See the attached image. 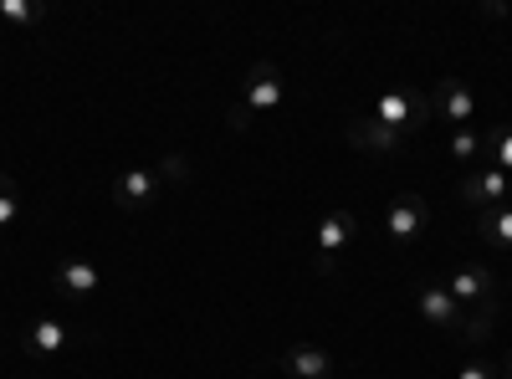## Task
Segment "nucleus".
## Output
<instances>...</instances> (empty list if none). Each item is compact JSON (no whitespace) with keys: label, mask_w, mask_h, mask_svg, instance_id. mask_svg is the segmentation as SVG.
Listing matches in <instances>:
<instances>
[{"label":"nucleus","mask_w":512,"mask_h":379,"mask_svg":"<svg viewBox=\"0 0 512 379\" xmlns=\"http://www.w3.org/2000/svg\"><path fill=\"white\" fill-rule=\"evenodd\" d=\"M451 298L461 303V313L466 308H477V313H487V318H497V303H502V282H497V272L487 267V262H461L456 272H451Z\"/></svg>","instance_id":"nucleus-1"},{"label":"nucleus","mask_w":512,"mask_h":379,"mask_svg":"<svg viewBox=\"0 0 512 379\" xmlns=\"http://www.w3.org/2000/svg\"><path fill=\"white\" fill-rule=\"evenodd\" d=\"M374 118L384 129H395L400 139H410L415 129H425V118H431V98L415 93V88H384L379 103H374Z\"/></svg>","instance_id":"nucleus-2"},{"label":"nucleus","mask_w":512,"mask_h":379,"mask_svg":"<svg viewBox=\"0 0 512 379\" xmlns=\"http://www.w3.org/2000/svg\"><path fill=\"white\" fill-rule=\"evenodd\" d=\"M287 103V82H282V72L272 67V62H256L251 72H246V88H241V113L246 118H262V113H277Z\"/></svg>","instance_id":"nucleus-3"},{"label":"nucleus","mask_w":512,"mask_h":379,"mask_svg":"<svg viewBox=\"0 0 512 379\" xmlns=\"http://www.w3.org/2000/svg\"><path fill=\"white\" fill-rule=\"evenodd\" d=\"M431 118H446V123H456V129H472V118H477V88L472 82H461V77H441L431 93Z\"/></svg>","instance_id":"nucleus-4"},{"label":"nucleus","mask_w":512,"mask_h":379,"mask_svg":"<svg viewBox=\"0 0 512 379\" xmlns=\"http://www.w3.org/2000/svg\"><path fill=\"white\" fill-rule=\"evenodd\" d=\"M425 226H431V200L415 195V190H400V195L390 200V216H384V241L405 246V241H415Z\"/></svg>","instance_id":"nucleus-5"},{"label":"nucleus","mask_w":512,"mask_h":379,"mask_svg":"<svg viewBox=\"0 0 512 379\" xmlns=\"http://www.w3.org/2000/svg\"><path fill=\"white\" fill-rule=\"evenodd\" d=\"M415 308H420V318L431 323V328H441V333H451L456 339V328H461V303L451 298V287L446 282H431V277H420V287H415Z\"/></svg>","instance_id":"nucleus-6"},{"label":"nucleus","mask_w":512,"mask_h":379,"mask_svg":"<svg viewBox=\"0 0 512 379\" xmlns=\"http://www.w3.org/2000/svg\"><path fill=\"white\" fill-rule=\"evenodd\" d=\"M159 195H164V180H159L154 164H134V170H123L113 180V205L118 210H149V205H159Z\"/></svg>","instance_id":"nucleus-7"},{"label":"nucleus","mask_w":512,"mask_h":379,"mask_svg":"<svg viewBox=\"0 0 512 379\" xmlns=\"http://www.w3.org/2000/svg\"><path fill=\"white\" fill-rule=\"evenodd\" d=\"M354 231H359L354 210H323V216H318V231H313L318 272H333V257H344V246L354 241Z\"/></svg>","instance_id":"nucleus-8"},{"label":"nucleus","mask_w":512,"mask_h":379,"mask_svg":"<svg viewBox=\"0 0 512 379\" xmlns=\"http://www.w3.org/2000/svg\"><path fill=\"white\" fill-rule=\"evenodd\" d=\"M456 195H461V205H472L477 216H482V210H492V205L507 200V175H502V170H487V164H477V170H466V175L456 180Z\"/></svg>","instance_id":"nucleus-9"},{"label":"nucleus","mask_w":512,"mask_h":379,"mask_svg":"<svg viewBox=\"0 0 512 379\" xmlns=\"http://www.w3.org/2000/svg\"><path fill=\"white\" fill-rule=\"evenodd\" d=\"M277 364H282L287 379H333L338 374V359L323 344H292V349H282Z\"/></svg>","instance_id":"nucleus-10"},{"label":"nucleus","mask_w":512,"mask_h":379,"mask_svg":"<svg viewBox=\"0 0 512 379\" xmlns=\"http://www.w3.org/2000/svg\"><path fill=\"white\" fill-rule=\"evenodd\" d=\"M344 139H349L354 149H369V154H395V149L405 144L395 129H384L374 113H369V118H349V123H344Z\"/></svg>","instance_id":"nucleus-11"},{"label":"nucleus","mask_w":512,"mask_h":379,"mask_svg":"<svg viewBox=\"0 0 512 379\" xmlns=\"http://www.w3.org/2000/svg\"><path fill=\"white\" fill-rule=\"evenodd\" d=\"M98 267L88 257H62L57 262V287L67 292V298H88V292H98Z\"/></svg>","instance_id":"nucleus-12"},{"label":"nucleus","mask_w":512,"mask_h":379,"mask_svg":"<svg viewBox=\"0 0 512 379\" xmlns=\"http://www.w3.org/2000/svg\"><path fill=\"white\" fill-rule=\"evenodd\" d=\"M482 164H487V170L512 175V129H507V123H497V129L482 134Z\"/></svg>","instance_id":"nucleus-13"},{"label":"nucleus","mask_w":512,"mask_h":379,"mask_svg":"<svg viewBox=\"0 0 512 379\" xmlns=\"http://www.w3.org/2000/svg\"><path fill=\"white\" fill-rule=\"evenodd\" d=\"M477 231H482L487 246L512 251V205H492V210H482V216H477Z\"/></svg>","instance_id":"nucleus-14"},{"label":"nucleus","mask_w":512,"mask_h":379,"mask_svg":"<svg viewBox=\"0 0 512 379\" xmlns=\"http://www.w3.org/2000/svg\"><path fill=\"white\" fill-rule=\"evenodd\" d=\"M26 344H31V354H62V349H67V323L36 318V323L26 328Z\"/></svg>","instance_id":"nucleus-15"},{"label":"nucleus","mask_w":512,"mask_h":379,"mask_svg":"<svg viewBox=\"0 0 512 379\" xmlns=\"http://www.w3.org/2000/svg\"><path fill=\"white\" fill-rule=\"evenodd\" d=\"M492 323H497V318H487V313L461 318V328H456V344H466V349H482V344L492 339Z\"/></svg>","instance_id":"nucleus-16"},{"label":"nucleus","mask_w":512,"mask_h":379,"mask_svg":"<svg viewBox=\"0 0 512 379\" xmlns=\"http://www.w3.org/2000/svg\"><path fill=\"white\" fill-rule=\"evenodd\" d=\"M451 154L477 170V164H482V134H477V129H456V134H451Z\"/></svg>","instance_id":"nucleus-17"},{"label":"nucleus","mask_w":512,"mask_h":379,"mask_svg":"<svg viewBox=\"0 0 512 379\" xmlns=\"http://www.w3.org/2000/svg\"><path fill=\"white\" fill-rule=\"evenodd\" d=\"M0 21H6V26H36L41 6H36V0H0Z\"/></svg>","instance_id":"nucleus-18"},{"label":"nucleus","mask_w":512,"mask_h":379,"mask_svg":"<svg viewBox=\"0 0 512 379\" xmlns=\"http://www.w3.org/2000/svg\"><path fill=\"white\" fill-rule=\"evenodd\" d=\"M16 216H21V190H16V180L6 170H0V231H6Z\"/></svg>","instance_id":"nucleus-19"},{"label":"nucleus","mask_w":512,"mask_h":379,"mask_svg":"<svg viewBox=\"0 0 512 379\" xmlns=\"http://www.w3.org/2000/svg\"><path fill=\"white\" fill-rule=\"evenodd\" d=\"M154 170H159V180H164V185H185V180L195 175L185 154H159V164H154Z\"/></svg>","instance_id":"nucleus-20"},{"label":"nucleus","mask_w":512,"mask_h":379,"mask_svg":"<svg viewBox=\"0 0 512 379\" xmlns=\"http://www.w3.org/2000/svg\"><path fill=\"white\" fill-rule=\"evenodd\" d=\"M456 379H497V364H487V359H472V364H461V374Z\"/></svg>","instance_id":"nucleus-21"},{"label":"nucleus","mask_w":512,"mask_h":379,"mask_svg":"<svg viewBox=\"0 0 512 379\" xmlns=\"http://www.w3.org/2000/svg\"><path fill=\"white\" fill-rule=\"evenodd\" d=\"M482 16H487V21H507V16H512V6H497V0H487Z\"/></svg>","instance_id":"nucleus-22"},{"label":"nucleus","mask_w":512,"mask_h":379,"mask_svg":"<svg viewBox=\"0 0 512 379\" xmlns=\"http://www.w3.org/2000/svg\"><path fill=\"white\" fill-rule=\"evenodd\" d=\"M497 379H512V354H502V364H497Z\"/></svg>","instance_id":"nucleus-23"}]
</instances>
